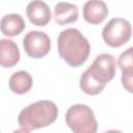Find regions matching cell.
<instances>
[{
  "label": "cell",
  "instance_id": "cell-9",
  "mask_svg": "<svg viewBox=\"0 0 133 133\" xmlns=\"http://www.w3.org/2000/svg\"><path fill=\"white\" fill-rule=\"evenodd\" d=\"M20 60L18 45L8 38L0 39V66L12 68Z\"/></svg>",
  "mask_w": 133,
  "mask_h": 133
},
{
  "label": "cell",
  "instance_id": "cell-10",
  "mask_svg": "<svg viewBox=\"0 0 133 133\" xmlns=\"http://www.w3.org/2000/svg\"><path fill=\"white\" fill-rule=\"evenodd\" d=\"M132 50L130 47L126 51H124L118 59L117 65L122 71V83L123 86L129 91L132 92V83H133V61H132Z\"/></svg>",
  "mask_w": 133,
  "mask_h": 133
},
{
  "label": "cell",
  "instance_id": "cell-6",
  "mask_svg": "<svg viewBox=\"0 0 133 133\" xmlns=\"http://www.w3.org/2000/svg\"><path fill=\"white\" fill-rule=\"evenodd\" d=\"M23 47L25 53L31 58H42L46 56L51 48V41L47 33L38 30H32L23 37Z\"/></svg>",
  "mask_w": 133,
  "mask_h": 133
},
{
  "label": "cell",
  "instance_id": "cell-13",
  "mask_svg": "<svg viewBox=\"0 0 133 133\" xmlns=\"http://www.w3.org/2000/svg\"><path fill=\"white\" fill-rule=\"evenodd\" d=\"M10 90L17 95H24L32 87L31 75L26 71H18L14 73L8 81Z\"/></svg>",
  "mask_w": 133,
  "mask_h": 133
},
{
  "label": "cell",
  "instance_id": "cell-2",
  "mask_svg": "<svg viewBox=\"0 0 133 133\" xmlns=\"http://www.w3.org/2000/svg\"><path fill=\"white\" fill-rule=\"evenodd\" d=\"M57 51L70 66L78 68L87 60L90 53V45L80 30L66 28L58 35Z\"/></svg>",
  "mask_w": 133,
  "mask_h": 133
},
{
  "label": "cell",
  "instance_id": "cell-3",
  "mask_svg": "<svg viewBox=\"0 0 133 133\" xmlns=\"http://www.w3.org/2000/svg\"><path fill=\"white\" fill-rule=\"evenodd\" d=\"M57 116L58 108L56 104L49 100H42L22 109L18 116V124L21 131L30 132L52 125Z\"/></svg>",
  "mask_w": 133,
  "mask_h": 133
},
{
  "label": "cell",
  "instance_id": "cell-5",
  "mask_svg": "<svg viewBox=\"0 0 133 133\" xmlns=\"http://www.w3.org/2000/svg\"><path fill=\"white\" fill-rule=\"evenodd\" d=\"M132 35V27L124 18L111 19L102 30V37L106 45L117 48L129 42Z\"/></svg>",
  "mask_w": 133,
  "mask_h": 133
},
{
  "label": "cell",
  "instance_id": "cell-4",
  "mask_svg": "<svg viewBox=\"0 0 133 133\" xmlns=\"http://www.w3.org/2000/svg\"><path fill=\"white\" fill-rule=\"evenodd\" d=\"M65 123L75 133H96L98 122L95 113L87 105H72L65 112Z\"/></svg>",
  "mask_w": 133,
  "mask_h": 133
},
{
  "label": "cell",
  "instance_id": "cell-7",
  "mask_svg": "<svg viewBox=\"0 0 133 133\" xmlns=\"http://www.w3.org/2000/svg\"><path fill=\"white\" fill-rule=\"evenodd\" d=\"M26 14L29 21L35 26H46L52 18L50 7L42 0L30 1L26 7Z\"/></svg>",
  "mask_w": 133,
  "mask_h": 133
},
{
  "label": "cell",
  "instance_id": "cell-12",
  "mask_svg": "<svg viewBox=\"0 0 133 133\" xmlns=\"http://www.w3.org/2000/svg\"><path fill=\"white\" fill-rule=\"evenodd\" d=\"M26 24L23 17L19 14H8L5 15L0 21L1 32L9 37L17 36L23 32Z\"/></svg>",
  "mask_w": 133,
  "mask_h": 133
},
{
  "label": "cell",
  "instance_id": "cell-11",
  "mask_svg": "<svg viewBox=\"0 0 133 133\" xmlns=\"http://www.w3.org/2000/svg\"><path fill=\"white\" fill-rule=\"evenodd\" d=\"M77 5L69 2H58L54 7V20L58 25H68L78 20Z\"/></svg>",
  "mask_w": 133,
  "mask_h": 133
},
{
  "label": "cell",
  "instance_id": "cell-8",
  "mask_svg": "<svg viewBox=\"0 0 133 133\" xmlns=\"http://www.w3.org/2000/svg\"><path fill=\"white\" fill-rule=\"evenodd\" d=\"M82 14H83V19L87 23L91 25H98L101 24L108 17L109 10L104 1L88 0L83 5Z\"/></svg>",
  "mask_w": 133,
  "mask_h": 133
},
{
  "label": "cell",
  "instance_id": "cell-1",
  "mask_svg": "<svg viewBox=\"0 0 133 133\" xmlns=\"http://www.w3.org/2000/svg\"><path fill=\"white\" fill-rule=\"evenodd\" d=\"M116 61L111 54H99L80 77L81 90L89 96L99 95L115 76Z\"/></svg>",
  "mask_w": 133,
  "mask_h": 133
}]
</instances>
